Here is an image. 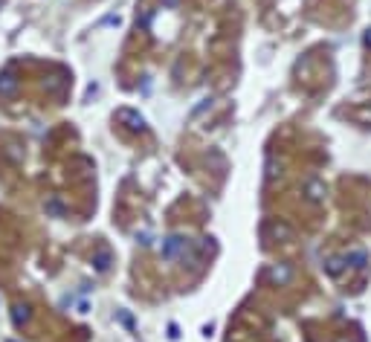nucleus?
Returning a JSON list of instances; mask_svg holds the SVG:
<instances>
[{"mask_svg": "<svg viewBox=\"0 0 371 342\" xmlns=\"http://www.w3.org/2000/svg\"><path fill=\"white\" fill-rule=\"evenodd\" d=\"M177 249H186V241H183V238H168V241H165V247H162V255H165V258H174V252H177Z\"/></svg>", "mask_w": 371, "mask_h": 342, "instance_id": "1", "label": "nucleus"}, {"mask_svg": "<svg viewBox=\"0 0 371 342\" xmlns=\"http://www.w3.org/2000/svg\"><path fill=\"white\" fill-rule=\"evenodd\" d=\"M15 90V79H12L9 73H3L0 76V93H12Z\"/></svg>", "mask_w": 371, "mask_h": 342, "instance_id": "2", "label": "nucleus"}]
</instances>
